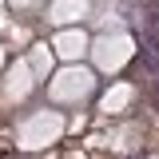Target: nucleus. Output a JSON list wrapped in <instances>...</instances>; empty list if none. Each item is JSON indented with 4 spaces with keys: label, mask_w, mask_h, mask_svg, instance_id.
Masks as SVG:
<instances>
[{
    "label": "nucleus",
    "mask_w": 159,
    "mask_h": 159,
    "mask_svg": "<svg viewBox=\"0 0 159 159\" xmlns=\"http://www.w3.org/2000/svg\"><path fill=\"white\" fill-rule=\"evenodd\" d=\"M84 12H88L84 0H60L52 8V20H84Z\"/></svg>",
    "instance_id": "nucleus-2"
},
{
    "label": "nucleus",
    "mask_w": 159,
    "mask_h": 159,
    "mask_svg": "<svg viewBox=\"0 0 159 159\" xmlns=\"http://www.w3.org/2000/svg\"><path fill=\"white\" fill-rule=\"evenodd\" d=\"M32 64H36V84H40V80H48V68H52L48 48H36V52H32Z\"/></svg>",
    "instance_id": "nucleus-4"
},
{
    "label": "nucleus",
    "mask_w": 159,
    "mask_h": 159,
    "mask_svg": "<svg viewBox=\"0 0 159 159\" xmlns=\"http://www.w3.org/2000/svg\"><path fill=\"white\" fill-rule=\"evenodd\" d=\"M143 96H147V103L159 111V76H143Z\"/></svg>",
    "instance_id": "nucleus-5"
},
{
    "label": "nucleus",
    "mask_w": 159,
    "mask_h": 159,
    "mask_svg": "<svg viewBox=\"0 0 159 159\" xmlns=\"http://www.w3.org/2000/svg\"><path fill=\"white\" fill-rule=\"evenodd\" d=\"M131 96V92H127V88H119L116 96H103V111H111V107H119V103H123V99Z\"/></svg>",
    "instance_id": "nucleus-6"
},
{
    "label": "nucleus",
    "mask_w": 159,
    "mask_h": 159,
    "mask_svg": "<svg viewBox=\"0 0 159 159\" xmlns=\"http://www.w3.org/2000/svg\"><path fill=\"white\" fill-rule=\"evenodd\" d=\"M84 48H88V40H84V36H76V32L60 36V52H64V56H80Z\"/></svg>",
    "instance_id": "nucleus-3"
},
{
    "label": "nucleus",
    "mask_w": 159,
    "mask_h": 159,
    "mask_svg": "<svg viewBox=\"0 0 159 159\" xmlns=\"http://www.w3.org/2000/svg\"><path fill=\"white\" fill-rule=\"evenodd\" d=\"M135 32H139V44H143L147 52H159V24H151V20L135 16Z\"/></svg>",
    "instance_id": "nucleus-1"
}]
</instances>
